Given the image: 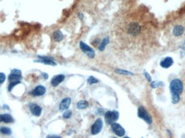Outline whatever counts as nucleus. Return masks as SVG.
I'll use <instances>...</instances> for the list:
<instances>
[{
    "label": "nucleus",
    "mask_w": 185,
    "mask_h": 138,
    "mask_svg": "<svg viewBox=\"0 0 185 138\" xmlns=\"http://www.w3.org/2000/svg\"><path fill=\"white\" fill-rule=\"evenodd\" d=\"M183 89H184V85L182 81L178 79H176L171 82L170 84V90L172 95V102L174 104L177 103L180 100V95L183 92Z\"/></svg>",
    "instance_id": "f257e3e1"
},
{
    "label": "nucleus",
    "mask_w": 185,
    "mask_h": 138,
    "mask_svg": "<svg viewBox=\"0 0 185 138\" xmlns=\"http://www.w3.org/2000/svg\"><path fill=\"white\" fill-rule=\"evenodd\" d=\"M119 114L117 111H108L105 114V122L109 125H112V123L116 122L118 119Z\"/></svg>",
    "instance_id": "f03ea898"
},
{
    "label": "nucleus",
    "mask_w": 185,
    "mask_h": 138,
    "mask_svg": "<svg viewBox=\"0 0 185 138\" xmlns=\"http://www.w3.org/2000/svg\"><path fill=\"white\" fill-rule=\"evenodd\" d=\"M138 116L141 118H142L143 120H145L148 125H151L152 118H151L149 114L147 112V110L143 107H140L138 108Z\"/></svg>",
    "instance_id": "7ed1b4c3"
},
{
    "label": "nucleus",
    "mask_w": 185,
    "mask_h": 138,
    "mask_svg": "<svg viewBox=\"0 0 185 138\" xmlns=\"http://www.w3.org/2000/svg\"><path fill=\"white\" fill-rule=\"evenodd\" d=\"M102 127H103V121L101 118H98L94 124L92 125V128H91V133L92 135H97L99 134L101 130H102Z\"/></svg>",
    "instance_id": "20e7f679"
},
{
    "label": "nucleus",
    "mask_w": 185,
    "mask_h": 138,
    "mask_svg": "<svg viewBox=\"0 0 185 138\" xmlns=\"http://www.w3.org/2000/svg\"><path fill=\"white\" fill-rule=\"evenodd\" d=\"M80 48H81V49L88 56V57L90 58H93L94 57V56H95V53H94V50L91 49L90 47L88 45H87L86 44H84L83 42H81L80 43Z\"/></svg>",
    "instance_id": "39448f33"
},
{
    "label": "nucleus",
    "mask_w": 185,
    "mask_h": 138,
    "mask_svg": "<svg viewBox=\"0 0 185 138\" xmlns=\"http://www.w3.org/2000/svg\"><path fill=\"white\" fill-rule=\"evenodd\" d=\"M23 79V76H22V72L20 70L18 69H13L11 70V72L9 76V80L10 82H12V81H20Z\"/></svg>",
    "instance_id": "423d86ee"
},
{
    "label": "nucleus",
    "mask_w": 185,
    "mask_h": 138,
    "mask_svg": "<svg viewBox=\"0 0 185 138\" xmlns=\"http://www.w3.org/2000/svg\"><path fill=\"white\" fill-rule=\"evenodd\" d=\"M112 130H113V132L115 133L117 136L118 137H124L125 134V130L123 127L121 126L119 124L117 123H112Z\"/></svg>",
    "instance_id": "0eeeda50"
},
{
    "label": "nucleus",
    "mask_w": 185,
    "mask_h": 138,
    "mask_svg": "<svg viewBox=\"0 0 185 138\" xmlns=\"http://www.w3.org/2000/svg\"><path fill=\"white\" fill-rule=\"evenodd\" d=\"M128 32L131 35H137L141 32V26L138 23L132 22L129 25L128 27Z\"/></svg>",
    "instance_id": "6e6552de"
},
{
    "label": "nucleus",
    "mask_w": 185,
    "mask_h": 138,
    "mask_svg": "<svg viewBox=\"0 0 185 138\" xmlns=\"http://www.w3.org/2000/svg\"><path fill=\"white\" fill-rule=\"evenodd\" d=\"M29 109H30V112L35 115V116H37V117L40 116L41 112H42L41 107H40L39 105H37L36 103L29 104Z\"/></svg>",
    "instance_id": "1a4fd4ad"
},
{
    "label": "nucleus",
    "mask_w": 185,
    "mask_h": 138,
    "mask_svg": "<svg viewBox=\"0 0 185 138\" xmlns=\"http://www.w3.org/2000/svg\"><path fill=\"white\" fill-rule=\"evenodd\" d=\"M70 103H71V99L69 97L64 98V100H62V102H60V105H59V111H64V110L68 109L70 106Z\"/></svg>",
    "instance_id": "9d476101"
},
{
    "label": "nucleus",
    "mask_w": 185,
    "mask_h": 138,
    "mask_svg": "<svg viewBox=\"0 0 185 138\" xmlns=\"http://www.w3.org/2000/svg\"><path fill=\"white\" fill-rule=\"evenodd\" d=\"M45 93H46V88L42 85H39L35 90H33V91H31V95H33L34 96H40L43 95Z\"/></svg>",
    "instance_id": "9b49d317"
},
{
    "label": "nucleus",
    "mask_w": 185,
    "mask_h": 138,
    "mask_svg": "<svg viewBox=\"0 0 185 138\" xmlns=\"http://www.w3.org/2000/svg\"><path fill=\"white\" fill-rule=\"evenodd\" d=\"M35 62H40V63L46 64V65L56 66V63L52 60H51L50 58L46 57V56H39V60L35 61Z\"/></svg>",
    "instance_id": "f8f14e48"
},
{
    "label": "nucleus",
    "mask_w": 185,
    "mask_h": 138,
    "mask_svg": "<svg viewBox=\"0 0 185 138\" xmlns=\"http://www.w3.org/2000/svg\"><path fill=\"white\" fill-rule=\"evenodd\" d=\"M64 80V75L59 74V75L55 76L54 78H52L51 83H52V86L56 87V86H58V84H59L60 83H62Z\"/></svg>",
    "instance_id": "ddd939ff"
},
{
    "label": "nucleus",
    "mask_w": 185,
    "mask_h": 138,
    "mask_svg": "<svg viewBox=\"0 0 185 138\" xmlns=\"http://www.w3.org/2000/svg\"><path fill=\"white\" fill-rule=\"evenodd\" d=\"M172 64H173V60L171 57H166L165 59H164L161 62H160L161 67L162 68H170Z\"/></svg>",
    "instance_id": "4468645a"
},
{
    "label": "nucleus",
    "mask_w": 185,
    "mask_h": 138,
    "mask_svg": "<svg viewBox=\"0 0 185 138\" xmlns=\"http://www.w3.org/2000/svg\"><path fill=\"white\" fill-rule=\"evenodd\" d=\"M14 121L11 115L10 114H0V122L5 123H12Z\"/></svg>",
    "instance_id": "2eb2a0df"
},
{
    "label": "nucleus",
    "mask_w": 185,
    "mask_h": 138,
    "mask_svg": "<svg viewBox=\"0 0 185 138\" xmlns=\"http://www.w3.org/2000/svg\"><path fill=\"white\" fill-rule=\"evenodd\" d=\"M184 32V28L182 26H176L173 29V34L177 37L181 36Z\"/></svg>",
    "instance_id": "dca6fc26"
},
{
    "label": "nucleus",
    "mask_w": 185,
    "mask_h": 138,
    "mask_svg": "<svg viewBox=\"0 0 185 138\" xmlns=\"http://www.w3.org/2000/svg\"><path fill=\"white\" fill-rule=\"evenodd\" d=\"M53 38H54L57 42H60V41L63 40V38H64L63 33H62L60 31H56V32L53 33Z\"/></svg>",
    "instance_id": "f3484780"
},
{
    "label": "nucleus",
    "mask_w": 185,
    "mask_h": 138,
    "mask_svg": "<svg viewBox=\"0 0 185 138\" xmlns=\"http://www.w3.org/2000/svg\"><path fill=\"white\" fill-rule=\"evenodd\" d=\"M88 107V102L86 101H81L77 103V107L79 109H85Z\"/></svg>",
    "instance_id": "a211bd4d"
},
{
    "label": "nucleus",
    "mask_w": 185,
    "mask_h": 138,
    "mask_svg": "<svg viewBox=\"0 0 185 138\" xmlns=\"http://www.w3.org/2000/svg\"><path fill=\"white\" fill-rule=\"evenodd\" d=\"M0 132L4 135H11V130L8 127H1L0 128Z\"/></svg>",
    "instance_id": "6ab92c4d"
},
{
    "label": "nucleus",
    "mask_w": 185,
    "mask_h": 138,
    "mask_svg": "<svg viewBox=\"0 0 185 138\" xmlns=\"http://www.w3.org/2000/svg\"><path fill=\"white\" fill-rule=\"evenodd\" d=\"M108 43H109V39H108L107 38H105L104 40L101 42L100 45V48H99V49H100V50H103L105 48V46H106V45H107Z\"/></svg>",
    "instance_id": "aec40b11"
},
{
    "label": "nucleus",
    "mask_w": 185,
    "mask_h": 138,
    "mask_svg": "<svg viewBox=\"0 0 185 138\" xmlns=\"http://www.w3.org/2000/svg\"><path fill=\"white\" fill-rule=\"evenodd\" d=\"M21 82L20 81H12V82H10V84H9V87H8V90L9 91H11V90L18 84H20Z\"/></svg>",
    "instance_id": "412c9836"
},
{
    "label": "nucleus",
    "mask_w": 185,
    "mask_h": 138,
    "mask_svg": "<svg viewBox=\"0 0 185 138\" xmlns=\"http://www.w3.org/2000/svg\"><path fill=\"white\" fill-rule=\"evenodd\" d=\"M116 72H117V73H119V74H124V75H132L131 72H128V71L120 70V69H117V70H116Z\"/></svg>",
    "instance_id": "4be33fe9"
},
{
    "label": "nucleus",
    "mask_w": 185,
    "mask_h": 138,
    "mask_svg": "<svg viewBox=\"0 0 185 138\" xmlns=\"http://www.w3.org/2000/svg\"><path fill=\"white\" fill-rule=\"evenodd\" d=\"M88 83L89 84H97L98 83V79H96L94 77H92V76H90L89 78H88Z\"/></svg>",
    "instance_id": "5701e85b"
},
{
    "label": "nucleus",
    "mask_w": 185,
    "mask_h": 138,
    "mask_svg": "<svg viewBox=\"0 0 185 138\" xmlns=\"http://www.w3.org/2000/svg\"><path fill=\"white\" fill-rule=\"evenodd\" d=\"M71 114H72L71 111H70V110H67V111H65V112L64 113L63 117H64V118H69L71 117Z\"/></svg>",
    "instance_id": "b1692460"
},
{
    "label": "nucleus",
    "mask_w": 185,
    "mask_h": 138,
    "mask_svg": "<svg viewBox=\"0 0 185 138\" xmlns=\"http://www.w3.org/2000/svg\"><path fill=\"white\" fill-rule=\"evenodd\" d=\"M6 79V77H5V74L3 73V72H0V84H3L4 81Z\"/></svg>",
    "instance_id": "393cba45"
},
{
    "label": "nucleus",
    "mask_w": 185,
    "mask_h": 138,
    "mask_svg": "<svg viewBox=\"0 0 185 138\" xmlns=\"http://www.w3.org/2000/svg\"><path fill=\"white\" fill-rule=\"evenodd\" d=\"M46 138H61L58 136H48Z\"/></svg>",
    "instance_id": "a878e982"
},
{
    "label": "nucleus",
    "mask_w": 185,
    "mask_h": 138,
    "mask_svg": "<svg viewBox=\"0 0 185 138\" xmlns=\"http://www.w3.org/2000/svg\"><path fill=\"white\" fill-rule=\"evenodd\" d=\"M104 114L103 109H99V114Z\"/></svg>",
    "instance_id": "bb28decb"
},
{
    "label": "nucleus",
    "mask_w": 185,
    "mask_h": 138,
    "mask_svg": "<svg viewBox=\"0 0 185 138\" xmlns=\"http://www.w3.org/2000/svg\"><path fill=\"white\" fill-rule=\"evenodd\" d=\"M145 74H146V77H147V79H148V80L150 81V80H151V79H150V77H149V75H148V73H145Z\"/></svg>",
    "instance_id": "cd10ccee"
},
{
    "label": "nucleus",
    "mask_w": 185,
    "mask_h": 138,
    "mask_svg": "<svg viewBox=\"0 0 185 138\" xmlns=\"http://www.w3.org/2000/svg\"><path fill=\"white\" fill-rule=\"evenodd\" d=\"M124 138H129V137H124Z\"/></svg>",
    "instance_id": "c85d7f7f"
}]
</instances>
